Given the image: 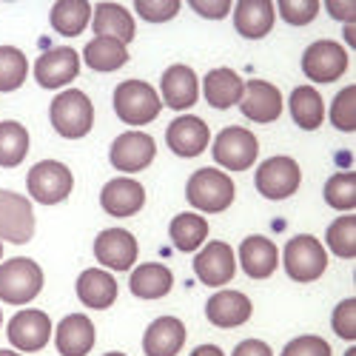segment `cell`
Here are the masks:
<instances>
[{
  "instance_id": "obj_44",
  "label": "cell",
  "mask_w": 356,
  "mask_h": 356,
  "mask_svg": "<svg viewBox=\"0 0 356 356\" xmlns=\"http://www.w3.org/2000/svg\"><path fill=\"white\" fill-rule=\"evenodd\" d=\"M353 3H337V0H328V12L334 15V17H339V20H348V23H353Z\"/></svg>"
},
{
  "instance_id": "obj_33",
  "label": "cell",
  "mask_w": 356,
  "mask_h": 356,
  "mask_svg": "<svg viewBox=\"0 0 356 356\" xmlns=\"http://www.w3.org/2000/svg\"><path fill=\"white\" fill-rule=\"evenodd\" d=\"M29 154V131L26 126L6 120L0 123V168H15Z\"/></svg>"
},
{
  "instance_id": "obj_2",
  "label": "cell",
  "mask_w": 356,
  "mask_h": 356,
  "mask_svg": "<svg viewBox=\"0 0 356 356\" xmlns=\"http://www.w3.org/2000/svg\"><path fill=\"white\" fill-rule=\"evenodd\" d=\"M49 117H51L54 131L60 137L80 140L95 126V106H92V100H88L86 92H80V88H69V92H60L54 97V103L49 108Z\"/></svg>"
},
{
  "instance_id": "obj_23",
  "label": "cell",
  "mask_w": 356,
  "mask_h": 356,
  "mask_svg": "<svg viewBox=\"0 0 356 356\" xmlns=\"http://www.w3.org/2000/svg\"><path fill=\"white\" fill-rule=\"evenodd\" d=\"M186 345V325L177 316H160L143 337L145 356H177Z\"/></svg>"
},
{
  "instance_id": "obj_21",
  "label": "cell",
  "mask_w": 356,
  "mask_h": 356,
  "mask_svg": "<svg viewBox=\"0 0 356 356\" xmlns=\"http://www.w3.org/2000/svg\"><path fill=\"white\" fill-rule=\"evenodd\" d=\"M240 265L251 280H268L280 265V248L268 236H245L240 243Z\"/></svg>"
},
{
  "instance_id": "obj_18",
  "label": "cell",
  "mask_w": 356,
  "mask_h": 356,
  "mask_svg": "<svg viewBox=\"0 0 356 356\" xmlns=\"http://www.w3.org/2000/svg\"><path fill=\"white\" fill-rule=\"evenodd\" d=\"M160 103L174 108V111H186L197 103V95H200V80L194 74V69L177 63V66H168L163 72V80H160Z\"/></svg>"
},
{
  "instance_id": "obj_17",
  "label": "cell",
  "mask_w": 356,
  "mask_h": 356,
  "mask_svg": "<svg viewBox=\"0 0 356 356\" xmlns=\"http://www.w3.org/2000/svg\"><path fill=\"white\" fill-rule=\"evenodd\" d=\"M165 143L177 157H200L211 143V131L205 126V120L194 114H183L168 126Z\"/></svg>"
},
{
  "instance_id": "obj_38",
  "label": "cell",
  "mask_w": 356,
  "mask_h": 356,
  "mask_svg": "<svg viewBox=\"0 0 356 356\" xmlns=\"http://www.w3.org/2000/svg\"><path fill=\"white\" fill-rule=\"evenodd\" d=\"M274 9L291 26H305V23H311L319 15V3H316V0H280Z\"/></svg>"
},
{
  "instance_id": "obj_19",
  "label": "cell",
  "mask_w": 356,
  "mask_h": 356,
  "mask_svg": "<svg viewBox=\"0 0 356 356\" xmlns=\"http://www.w3.org/2000/svg\"><path fill=\"white\" fill-rule=\"evenodd\" d=\"M100 205L108 217H134L145 205V188L131 177H117V180H108L103 186Z\"/></svg>"
},
{
  "instance_id": "obj_37",
  "label": "cell",
  "mask_w": 356,
  "mask_h": 356,
  "mask_svg": "<svg viewBox=\"0 0 356 356\" xmlns=\"http://www.w3.org/2000/svg\"><path fill=\"white\" fill-rule=\"evenodd\" d=\"M353 103H356V86L350 83L331 103V123L339 131H353L356 129V106Z\"/></svg>"
},
{
  "instance_id": "obj_34",
  "label": "cell",
  "mask_w": 356,
  "mask_h": 356,
  "mask_svg": "<svg viewBox=\"0 0 356 356\" xmlns=\"http://www.w3.org/2000/svg\"><path fill=\"white\" fill-rule=\"evenodd\" d=\"M29 77L26 54L15 46H0V92H17Z\"/></svg>"
},
{
  "instance_id": "obj_42",
  "label": "cell",
  "mask_w": 356,
  "mask_h": 356,
  "mask_svg": "<svg viewBox=\"0 0 356 356\" xmlns=\"http://www.w3.org/2000/svg\"><path fill=\"white\" fill-rule=\"evenodd\" d=\"M191 9L200 12L202 17H214V20H220V17H225L234 6L228 3V0H217V3H205V0H191Z\"/></svg>"
},
{
  "instance_id": "obj_15",
  "label": "cell",
  "mask_w": 356,
  "mask_h": 356,
  "mask_svg": "<svg viewBox=\"0 0 356 356\" xmlns=\"http://www.w3.org/2000/svg\"><path fill=\"white\" fill-rule=\"evenodd\" d=\"M80 74V57L69 46H57L43 51L35 60V80L43 88H63Z\"/></svg>"
},
{
  "instance_id": "obj_31",
  "label": "cell",
  "mask_w": 356,
  "mask_h": 356,
  "mask_svg": "<svg viewBox=\"0 0 356 356\" xmlns=\"http://www.w3.org/2000/svg\"><path fill=\"white\" fill-rule=\"evenodd\" d=\"M83 60L95 72H117L120 66L129 63V49L120 40L111 38H95L88 40L83 49Z\"/></svg>"
},
{
  "instance_id": "obj_27",
  "label": "cell",
  "mask_w": 356,
  "mask_h": 356,
  "mask_svg": "<svg viewBox=\"0 0 356 356\" xmlns=\"http://www.w3.org/2000/svg\"><path fill=\"white\" fill-rule=\"evenodd\" d=\"M92 26L97 38L120 40L123 46L134 40V17L120 3H100L92 9Z\"/></svg>"
},
{
  "instance_id": "obj_41",
  "label": "cell",
  "mask_w": 356,
  "mask_h": 356,
  "mask_svg": "<svg viewBox=\"0 0 356 356\" xmlns=\"http://www.w3.org/2000/svg\"><path fill=\"white\" fill-rule=\"evenodd\" d=\"M331 325L337 337L342 339H356V300L350 296V300H342L337 308H334V316H331Z\"/></svg>"
},
{
  "instance_id": "obj_10",
  "label": "cell",
  "mask_w": 356,
  "mask_h": 356,
  "mask_svg": "<svg viewBox=\"0 0 356 356\" xmlns=\"http://www.w3.org/2000/svg\"><path fill=\"white\" fill-rule=\"evenodd\" d=\"M302 72L314 83H334L348 72V51L337 40H316L302 54Z\"/></svg>"
},
{
  "instance_id": "obj_9",
  "label": "cell",
  "mask_w": 356,
  "mask_h": 356,
  "mask_svg": "<svg viewBox=\"0 0 356 356\" xmlns=\"http://www.w3.org/2000/svg\"><path fill=\"white\" fill-rule=\"evenodd\" d=\"M35 234V209L32 200L0 188V243L9 240L15 245H23Z\"/></svg>"
},
{
  "instance_id": "obj_35",
  "label": "cell",
  "mask_w": 356,
  "mask_h": 356,
  "mask_svg": "<svg viewBox=\"0 0 356 356\" xmlns=\"http://www.w3.org/2000/svg\"><path fill=\"white\" fill-rule=\"evenodd\" d=\"M328 248L339 257V259H353L356 257V217L353 214H345V217H337L331 225H328Z\"/></svg>"
},
{
  "instance_id": "obj_48",
  "label": "cell",
  "mask_w": 356,
  "mask_h": 356,
  "mask_svg": "<svg viewBox=\"0 0 356 356\" xmlns=\"http://www.w3.org/2000/svg\"><path fill=\"white\" fill-rule=\"evenodd\" d=\"M103 356H126V353H120V350H111V353H103Z\"/></svg>"
},
{
  "instance_id": "obj_25",
  "label": "cell",
  "mask_w": 356,
  "mask_h": 356,
  "mask_svg": "<svg viewBox=\"0 0 356 356\" xmlns=\"http://www.w3.org/2000/svg\"><path fill=\"white\" fill-rule=\"evenodd\" d=\"M77 296L86 308L106 311L117 300V280L103 268H86L77 277Z\"/></svg>"
},
{
  "instance_id": "obj_45",
  "label": "cell",
  "mask_w": 356,
  "mask_h": 356,
  "mask_svg": "<svg viewBox=\"0 0 356 356\" xmlns=\"http://www.w3.org/2000/svg\"><path fill=\"white\" fill-rule=\"evenodd\" d=\"M191 356H225L217 345H200L197 350H191Z\"/></svg>"
},
{
  "instance_id": "obj_32",
  "label": "cell",
  "mask_w": 356,
  "mask_h": 356,
  "mask_svg": "<svg viewBox=\"0 0 356 356\" xmlns=\"http://www.w3.org/2000/svg\"><path fill=\"white\" fill-rule=\"evenodd\" d=\"M49 20H51L57 35L77 38L88 26V20H92V6H88L86 0H60V3L51 6Z\"/></svg>"
},
{
  "instance_id": "obj_1",
  "label": "cell",
  "mask_w": 356,
  "mask_h": 356,
  "mask_svg": "<svg viewBox=\"0 0 356 356\" xmlns=\"http://www.w3.org/2000/svg\"><path fill=\"white\" fill-rule=\"evenodd\" d=\"M236 197V186L225 171L217 168H200L186 183V200L202 214H220Z\"/></svg>"
},
{
  "instance_id": "obj_36",
  "label": "cell",
  "mask_w": 356,
  "mask_h": 356,
  "mask_svg": "<svg viewBox=\"0 0 356 356\" xmlns=\"http://www.w3.org/2000/svg\"><path fill=\"white\" fill-rule=\"evenodd\" d=\"M325 202L337 211H350L356 209V174L353 171H339L325 183Z\"/></svg>"
},
{
  "instance_id": "obj_39",
  "label": "cell",
  "mask_w": 356,
  "mask_h": 356,
  "mask_svg": "<svg viewBox=\"0 0 356 356\" xmlns=\"http://www.w3.org/2000/svg\"><path fill=\"white\" fill-rule=\"evenodd\" d=\"M134 9L148 23H165V20L177 17V12H180V3H177V0H137Z\"/></svg>"
},
{
  "instance_id": "obj_11",
  "label": "cell",
  "mask_w": 356,
  "mask_h": 356,
  "mask_svg": "<svg viewBox=\"0 0 356 356\" xmlns=\"http://www.w3.org/2000/svg\"><path fill=\"white\" fill-rule=\"evenodd\" d=\"M157 154V145H154V137L145 134V131H126L120 134L114 143H111V152H108V160L117 171H126V174H134V171H143L152 165Z\"/></svg>"
},
{
  "instance_id": "obj_46",
  "label": "cell",
  "mask_w": 356,
  "mask_h": 356,
  "mask_svg": "<svg viewBox=\"0 0 356 356\" xmlns=\"http://www.w3.org/2000/svg\"><path fill=\"white\" fill-rule=\"evenodd\" d=\"M345 40L353 46V23H348V26H345Z\"/></svg>"
},
{
  "instance_id": "obj_20",
  "label": "cell",
  "mask_w": 356,
  "mask_h": 356,
  "mask_svg": "<svg viewBox=\"0 0 356 356\" xmlns=\"http://www.w3.org/2000/svg\"><path fill=\"white\" fill-rule=\"evenodd\" d=\"M251 311H254V305H251L248 296L243 291H228V288L217 291L209 300V305H205V316H209V322L214 325V328H222V331L248 322Z\"/></svg>"
},
{
  "instance_id": "obj_16",
  "label": "cell",
  "mask_w": 356,
  "mask_h": 356,
  "mask_svg": "<svg viewBox=\"0 0 356 356\" xmlns=\"http://www.w3.org/2000/svg\"><path fill=\"white\" fill-rule=\"evenodd\" d=\"M95 257L111 271H129L137 262V240L123 228H106L95 240Z\"/></svg>"
},
{
  "instance_id": "obj_3",
  "label": "cell",
  "mask_w": 356,
  "mask_h": 356,
  "mask_svg": "<svg viewBox=\"0 0 356 356\" xmlns=\"http://www.w3.org/2000/svg\"><path fill=\"white\" fill-rule=\"evenodd\" d=\"M114 111L126 126H145L160 117L163 103L145 80H123L114 88Z\"/></svg>"
},
{
  "instance_id": "obj_28",
  "label": "cell",
  "mask_w": 356,
  "mask_h": 356,
  "mask_svg": "<svg viewBox=\"0 0 356 356\" xmlns=\"http://www.w3.org/2000/svg\"><path fill=\"white\" fill-rule=\"evenodd\" d=\"M174 285V274L163 262H143L131 271L129 288L140 300H163Z\"/></svg>"
},
{
  "instance_id": "obj_5",
  "label": "cell",
  "mask_w": 356,
  "mask_h": 356,
  "mask_svg": "<svg viewBox=\"0 0 356 356\" xmlns=\"http://www.w3.org/2000/svg\"><path fill=\"white\" fill-rule=\"evenodd\" d=\"M282 265H285V274L293 282H314L328 268V251H325V245L316 236L300 234L293 240H288L282 251Z\"/></svg>"
},
{
  "instance_id": "obj_30",
  "label": "cell",
  "mask_w": 356,
  "mask_h": 356,
  "mask_svg": "<svg viewBox=\"0 0 356 356\" xmlns=\"http://www.w3.org/2000/svg\"><path fill=\"white\" fill-rule=\"evenodd\" d=\"M168 234H171V243L177 251L191 254V251H200L205 245V240H209V222L194 211H186V214H177L171 220Z\"/></svg>"
},
{
  "instance_id": "obj_47",
  "label": "cell",
  "mask_w": 356,
  "mask_h": 356,
  "mask_svg": "<svg viewBox=\"0 0 356 356\" xmlns=\"http://www.w3.org/2000/svg\"><path fill=\"white\" fill-rule=\"evenodd\" d=\"M0 356H20V353H15V350H0Z\"/></svg>"
},
{
  "instance_id": "obj_14",
  "label": "cell",
  "mask_w": 356,
  "mask_h": 356,
  "mask_svg": "<svg viewBox=\"0 0 356 356\" xmlns=\"http://www.w3.org/2000/svg\"><path fill=\"white\" fill-rule=\"evenodd\" d=\"M236 106L251 123H274L282 114V92L268 80H248Z\"/></svg>"
},
{
  "instance_id": "obj_29",
  "label": "cell",
  "mask_w": 356,
  "mask_h": 356,
  "mask_svg": "<svg viewBox=\"0 0 356 356\" xmlns=\"http://www.w3.org/2000/svg\"><path fill=\"white\" fill-rule=\"evenodd\" d=\"M288 106H291L293 123L305 131H316L325 123V100L314 86H296L291 92Z\"/></svg>"
},
{
  "instance_id": "obj_8",
  "label": "cell",
  "mask_w": 356,
  "mask_h": 356,
  "mask_svg": "<svg viewBox=\"0 0 356 356\" xmlns=\"http://www.w3.org/2000/svg\"><path fill=\"white\" fill-rule=\"evenodd\" d=\"M257 191L265 197V200H288L291 194H296L302 183V171H300V163L293 157H268L265 163H259L257 168Z\"/></svg>"
},
{
  "instance_id": "obj_40",
  "label": "cell",
  "mask_w": 356,
  "mask_h": 356,
  "mask_svg": "<svg viewBox=\"0 0 356 356\" xmlns=\"http://www.w3.org/2000/svg\"><path fill=\"white\" fill-rule=\"evenodd\" d=\"M331 353H334V350H331L328 339L314 337V334L296 337V339H291V342L282 348V356H331Z\"/></svg>"
},
{
  "instance_id": "obj_49",
  "label": "cell",
  "mask_w": 356,
  "mask_h": 356,
  "mask_svg": "<svg viewBox=\"0 0 356 356\" xmlns=\"http://www.w3.org/2000/svg\"><path fill=\"white\" fill-rule=\"evenodd\" d=\"M345 356H356V348H350V350H348V353H345Z\"/></svg>"
},
{
  "instance_id": "obj_22",
  "label": "cell",
  "mask_w": 356,
  "mask_h": 356,
  "mask_svg": "<svg viewBox=\"0 0 356 356\" xmlns=\"http://www.w3.org/2000/svg\"><path fill=\"white\" fill-rule=\"evenodd\" d=\"M277 9L271 0H240L234 12V29L245 40H259L274 29Z\"/></svg>"
},
{
  "instance_id": "obj_7",
  "label": "cell",
  "mask_w": 356,
  "mask_h": 356,
  "mask_svg": "<svg viewBox=\"0 0 356 356\" xmlns=\"http://www.w3.org/2000/svg\"><path fill=\"white\" fill-rule=\"evenodd\" d=\"M214 163L228 168V171H248L257 163L259 154V140L254 131L240 129V126H228L214 137Z\"/></svg>"
},
{
  "instance_id": "obj_13",
  "label": "cell",
  "mask_w": 356,
  "mask_h": 356,
  "mask_svg": "<svg viewBox=\"0 0 356 356\" xmlns=\"http://www.w3.org/2000/svg\"><path fill=\"white\" fill-rule=\"evenodd\" d=\"M9 342L17 348V350H43L51 339V319L49 314L43 311H35V308H23L17 311L12 319H9Z\"/></svg>"
},
{
  "instance_id": "obj_4",
  "label": "cell",
  "mask_w": 356,
  "mask_h": 356,
  "mask_svg": "<svg viewBox=\"0 0 356 356\" xmlns=\"http://www.w3.org/2000/svg\"><path fill=\"white\" fill-rule=\"evenodd\" d=\"M43 288V268L29 259L15 257L9 262H0V300L9 305H26L32 302Z\"/></svg>"
},
{
  "instance_id": "obj_51",
  "label": "cell",
  "mask_w": 356,
  "mask_h": 356,
  "mask_svg": "<svg viewBox=\"0 0 356 356\" xmlns=\"http://www.w3.org/2000/svg\"><path fill=\"white\" fill-rule=\"evenodd\" d=\"M0 322H3V314H0Z\"/></svg>"
},
{
  "instance_id": "obj_26",
  "label": "cell",
  "mask_w": 356,
  "mask_h": 356,
  "mask_svg": "<svg viewBox=\"0 0 356 356\" xmlns=\"http://www.w3.org/2000/svg\"><path fill=\"white\" fill-rule=\"evenodd\" d=\"M243 86H245V80L236 74L234 69H211L209 74H205V80H202V95H205V100H209V106L211 108H231V106H236L240 103V97H243Z\"/></svg>"
},
{
  "instance_id": "obj_43",
  "label": "cell",
  "mask_w": 356,
  "mask_h": 356,
  "mask_svg": "<svg viewBox=\"0 0 356 356\" xmlns=\"http://www.w3.org/2000/svg\"><path fill=\"white\" fill-rule=\"evenodd\" d=\"M231 356H274V350L265 345L262 339H245V342H240L234 348Z\"/></svg>"
},
{
  "instance_id": "obj_24",
  "label": "cell",
  "mask_w": 356,
  "mask_h": 356,
  "mask_svg": "<svg viewBox=\"0 0 356 356\" xmlns=\"http://www.w3.org/2000/svg\"><path fill=\"white\" fill-rule=\"evenodd\" d=\"M57 353L63 356H86L95 348V322L86 314H69L54 331Z\"/></svg>"
},
{
  "instance_id": "obj_50",
  "label": "cell",
  "mask_w": 356,
  "mask_h": 356,
  "mask_svg": "<svg viewBox=\"0 0 356 356\" xmlns=\"http://www.w3.org/2000/svg\"><path fill=\"white\" fill-rule=\"evenodd\" d=\"M0 257H3V243H0Z\"/></svg>"
},
{
  "instance_id": "obj_12",
  "label": "cell",
  "mask_w": 356,
  "mask_h": 356,
  "mask_svg": "<svg viewBox=\"0 0 356 356\" xmlns=\"http://www.w3.org/2000/svg\"><path fill=\"white\" fill-rule=\"evenodd\" d=\"M194 274L202 285H211V288H220V285H228L236 274V254L228 243H220V240H211L205 243L202 251L197 254L194 259Z\"/></svg>"
},
{
  "instance_id": "obj_6",
  "label": "cell",
  "mask_w": 356,
  "mask_h": 356,
  "mask_svg": "<svg viewBox=\"0 0 356 356\" xmlns=\"http://www.w3.org/2000/svg\"><path fill=\"white\" fill-rule=\"evenodd\" d=\"M26 188H29V194H32L35 202L57 205V202H63L72 194L74 177H72L69 165H63V163L40 160L38 165H32V171L26 174Z\"/></svg>"
}]
</instances>
